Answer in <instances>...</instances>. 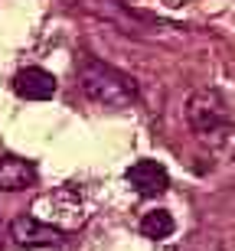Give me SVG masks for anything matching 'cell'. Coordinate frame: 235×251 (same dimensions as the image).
Instances as JSON below:
<instances>
[{
	"instance_id": "obj_1",
	"label": "cell",
	"mask_w": 235,
	"mask_h": 251,
	"mask_svg": "<svg viewBox=\"0 0 235 251\" xmlns=\"http://www.w3.org/2000/svg\"><path fill=\"white\" fill-rule=\"evenodd\" d=\"M78 82H82V92L95 104H104V108H128L137 98V85L131 75L118 72L114 65H104L98 59H82Z\"/></svg>"
},
{
	"instance_id": "obj_4",
	"label": "cell",
	"mask_w": 235,
	"mask_h": 251,
	"mask_svg": "<svg viewBox=\"0 0 235 251\" xmlns=\"http://www.w3.org/2000/svg\"><path fill=\"white\" fill-rule=\"evenodd\" d=\"M124 179L131 183L134 193H141V196H160L170 189V173L157 160H137V163H131Z\"/></svg>"
},
{
	"instance_id": "obj_8",
	"label": "cell",
	"mask_w": 235,
	"mask_h": 251,
	"mask_svg": "<svg viewBox=\"0 0 235 251\" xmlns=\"http://www.w3.org/2000/svg\"><path fill=\"white\" fill-rule=\"evenodd\" d=\"M173 215L167 212V209H151V212H144L141 219V232L144 238H154V242H160V238H170L173 235Z\"/></svg>"
},
{
	"instance_id": "obj_2",
	"label": "cell",
	"mask_w": 235,
	"mask_h": 251,
	"mask_svg": "<svg viewBox=\"0 0 235 251\" xmlns=\"http://www.w3.org/2000/svg\"><path fill=\"white\" fill-rule=\"evenodd\" d=\"M33 219H39L43 225L56 228V232H76L78 225H85V219H88V205H85L78 189L59 186V189L43 193L33 202Z\"/></svg>"
},
{
	"instance_id": "obj_5",
	"label": "cell",
	"mask_w": 235,
	"mask_h": 251,
	"mask_svg": "<svg viewBox=\"0 0 235 251\" xmlns=\"http://www.w3.org/2000/svg\"><path fill=\"white\" fill-rule=\"evenodd\" d=\"M59 82L56 75L46 72V69H39V65H29V69H20L13 75V92L23 98V101H49L52 95H56Z\"/></svg>"
},
{
	"instance_id": "obj_3",
	"label": "cell",
	"mask_w": 235,
	"mask_h": 251,
	"mask_svg": "<svg viewBox=\"0 0 235 251\" xmlns=\"http://www.w3.org/2000/svg\"><path fill=\"white\" fill-rule=\"evenodd\" d=\"M186 118L193 124V130L203 134V137H209V134H226L229 124H232L226 101L216 92H196L193 95L189 104H186Z\"/></svg>"
},
{
	"instance_id": "obj_7",
	"label": "cell",
	"mask_w": 235,
	"mask_h": 251,
	"mask_svg": "<svg viewBox=\"0 0 235 251\" xmlns=\"http://www.w3.org/2000/svg\"><path fill=\"white\" fill-rule=\"evenodd\" d=\"M36 179H39V170L33 160H23V157L0 160V189L3 193H20L26 186H36Z\"/></svg>"
},
{
	"instance_id": "obj_6",
	"label": "cell",
	"mask_w": 235,
	"mask_h": 251,
	"mask_svg": "<svg viewBox=\"0 0 235 251\" xmlns=\"http://www.w3.org/2000/svg\"><path fill=\"white\" fill-rule=\"evenodd\" d=\"M10 235H13V242H17L20 248H49V245H59V238H62V232L43 225L39 219H33V215L13 219Z\"/></svg>"
}]
</instances>
